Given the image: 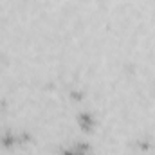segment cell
Listing matches in <instances>:
<instances>
[{
    "label": "cell",
    "instance_id": "obj_2",
    "mask_svg": "<svg viewBox=\"0 0 155 155\" xmlns=\"http://www.w3.org/2000/svg\"><path fill=\"white\" fill-rule=\"evenodd\" d=\"M85 153H87V146H85V144H81V146H76V148L67 150L63 155H85Z\"/></svg>",
    "mask_w": 155,
    "mask_h": 155
},
{
    "label": "cell",
    "instance_id": "obj_1",
    "mask_svg": "<svg viewBox=\"0 0 155 155\" xmlns=\"http://www.w3.org/2000/svg\"><path fill=\"white\" fill-rule=\"evenodd\" d=\"M79 124H81L85 130L92 128V124H94V121H92V116H88V114H81V116H79Z\"/></svg>",
    "mask_w": 155,
    "mask_h": 155
}]
</instances>
